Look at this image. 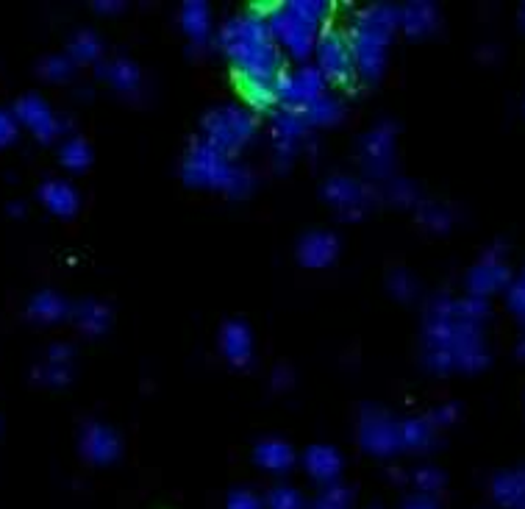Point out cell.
I'll list each match as a JSON object with an SVG mask.
<instances>
[{"label":"cell","mask_w":525,"mask_h":509,"mask_svg":"<svg viewBox=\"0 0 525 509\" xmlns=\"http://www.w3.org/2000/svg\"><path fill=\"white\" fill-rule=\"evenodd\" d=\"M95 12H103V14H117L126 9V4H120V0H111V4H106V0H98V4H92Z\"/></svg>","instance_id":"46"},{"label":"cell","mask_w":525,"mask_h":509,"mask_svg":"<svg viewBox=\"0 0 525 509\" xmlns=\"http://www.w3.org/2000/svg\"><path fill=\"white\" fill-rule=\"evenodd\" d=\"M253 457L261 467L276 470V474H284V470H289L295 465V454H292L289 443H284V440H261L256 446Z\"/></svg>","instance_id":"27"},{"label":"cell","mask_w":525,"mask_h":509,"mask_svg":"<svg viewBox=\"0 0 525 509\" xmlns=\"http://www.w3.org/2000/svg\"><path fill=\"white\" fill-rule=\"evenodd\" d=\"M100 79L108 81L111 90H117L123 95H136L142 90V70L131 59H111L98 67Z\"/></svg>","instance_id":"22"},{"label":"cell","mask_w":525,"mask_h":509,"mask_svg":"<svg viewBox=\"0 0 525 509\" xmlns=\"http://www.w3.org/2000/svg\"><path fill=\"white\" fill-rule=\"evenodd\" d=\"M417 217H420V223L428 226L431 231H447L450 226H454V212L436 201H423L417 206Z\"/></svg>","instance_id":"33"},{"label":"cell","mask_w":525,"mask_h":509,"mask_svg":"<svg viewBox=\"0 0 525 509\" xmlns=\"http://www.w3.org/2000/svg\"><path fill=\"white\" fill-rule=\"evenodd\" d=\"M14 137H17V120L9 112H0V148L14 142Z\"/></svg>","instance_id":"43"},{"label":"cell","mask_w":525,"mask_h":509,"mask_svg":"<svg viewBox=\"0 0 525 509\" xmlns=\"http://www.w3.org/2000/svg\"><path fill=\"white\" fill-rule=\"evenodd\" d=\"M436 429L428 418H406L400 420V443L406 451H428L434 446Z\"/></svg>","instance_id":"25"},{"label":"cell","mask_w":525,"mask_h":509,"mask_svg":"<svg viewBox=\"0 0 525 509\" xmlns=\"http://www.w3.org/2000/svg\"><path fill=\"white\" fill-rule=\"evenodd\" d=\"M387 198L392 201V203H398V206H420L423 203V195H420V190L411 184V181H406V178H395V181H389V187H387Z\"/></svg>","instance_id":"34"},{"label":"cell","mask_w":525,"mask_h":509,"mask_svg":"<svg viewBox=\"0 0 525 509\" xmlns=\"http://www.w3.org/2000/svg\"><path fill=\"white\" fill-rule=\"evenodd\" d=\"M36 379L51 384V387H61L72 379V368L70 362H53V359H45L42 368H36Z\"/></svg>","instance_id":"36"},{"label":"cell","mask_w":525,"mask_h":509,"mask_svg":"<svg viewBox=\"0 0 525 509\" xmlns=\"http://www.w3.org/2000/svg\"><path fill=\"white\" fill-rule=\"evenodd\" d=\"M336 253H340V240L331 231H309L297 242V262L312 270L328 268L336 259Z\"/></svg>","instance_id":"17"},{"label":"cell","mask_w":525,"mask_h":509,"mask_svg":"<svg viewBox=\"0 0 525 509\" xmlns=\"http://www.w3.org/2000/svg\"><path fill=\"white\" fill-rule=\"evenodd\" d=\"M323 198L345 221H359L372 203V193L351 175H331L323 184Z\"/></svg>","instance_id":"12"},{"label":"cell","mask_w":525,"mask_h":509,"mask_svg":"<svg viewBox=\"0 0 525 509\" xmlns=\"http://www.w3.org/2000/svg\"><path fill=\"white\" fill-rule=\"evenodd\" d=\"M520 17H522V25H525V6H522V12H520Z\"/></svg>","instance_id":"52"},{"label":"cell","mask_w":525,"mask_h":509,"mask_svg":"<svg viewBox=\"0 0 525 509\" xmlns=\"http://www.w3.org/2000/svg\"><path fill=\"white\" fill-rule=\"evenodd\" d=\"M220 348H222V356L229 359L231 365H237V368L250 365V359H253V332H250V325L242 323V320H229L220 332Z\"/></svg>","instance_id":"18"},{"label":"cell","mask_w":525,"mask_h":509,"mask_svg":"<svg viewBox=\"0 0 525 509\" xmlns=\"http://www.w3.org/2000/svg\"><path fill=\"white\" fill-rule=\"evenodd\" d=\"M40 201L56 217H72L81 206V198H79V193H75V187L67 184V181H61V178L45 181V184L40 187Z\"/></svg>","instance_id":"21"},{"label":"cell","mask_w":525,"mask_h":509,"mask_svg":"<svg viewBox=\"0 0 525 509\" xmlns=\"http://www.w3.org/2000/svg\"><path fill=\"white\" fill-rule=\"evenodd\" d=\"M428 420L434 423V429H445V426H454L459 420V407L456 404H442L436 410H431Z\"/></svg>","instance_id":"39"},{"label":"cell","mask_w":525,"mask_h":509,"mask_svg":"<svg viewBox=\"0 0 525 509\" xmlns=\"http://www.w3.org/2000/svg\"><path fill=\"white\" fill-rule=\"evenodd\" d=\"M229 506L231 509H258V498L250 495V493H237V495H231Z\"/></svg>","instance_id":"45"},{"label":"cell","mask_w":525,"mask_h":509,"mask_svg":"<svg viewBox=\"0 0 525 509\" xmlns=\"http://www.w3.org/2000/svg\"><path fill=\"white\" fill-rule=\"evenodd\" d=\"M408 509H434V504L426 498H415V501H408Z\"/></svg>","instance_id":"49"},{"label":"cell","mask_w":525,"mask_h":509,"mask_svg":"<svg viewBox=\"0 0 525 509\" xmlns=\"http://www.w3.org/2000/svg\"><path fill=\"white\" fill-rule=\"evenodd\" d=\"M314 67L323 72V79L333 87H340L345 92H353L356 90V61H353V51H351V42L342 31L336 28H325L317 40V48H314Z\"/></svg>","instance_id":"6"},{"label":"cell","mask_w":525,"mask_h":509,"mask_svg":"<svg viewBox=\"0 0 525 509\" xmlns=\"http://www.w3.org/2000/svg\"><path fill=\"white\" fill-rule=\"evenodd\" d=\"M517 356H520V359H525V340H522V343L517 345Z\"/></svg>","instance_id":"51"},{"label":"cell","mask_w":525,"mask_h":509,"mask_svg":"<svg viewBox=\"0 0 525 509\" xmlns=\"http://www.w3.org/2000/svg\"><path fill=\"white\" fill-rule=\"evenodd\" d=\"M237 92L253 115L278 112V79L273 76H237Z\"/></svg>","instance_id":"15"},{"label":"cell","mask_w":525,"mask_h":509,"mask_svg":"<svg viewBox=\"0 0 525 509\" xmlns=\"http://www.w3.org/2000/svg\"><path fill=\"white\" fill-rule=\"evenodd\" d=\"M495 498L506 506L525 509V467L509 470L495 479Z\"/></svg>","instance_id":"29"},{"label":"cell","mask_w":525,"mask_h":509,"mask_svg":"<svg viewBox=\"0 0 525 509\" xmlns=\"http://www.w3.org/2000/svg\"><path fill=\"white\" fill-rule=\"evenodd\" d=\"M70 312H72L70 304L59 293H53V289H42V293H36L28 301V317L36 323H59Z\"/></svg>","instance_id":"23"},{"label":"cell","mask_w":525,"mask_h":509,"mask_svg":"<svg viewBox=\"0 0 525 509\" xmlns=\"http://www.w3.org/2000/svg\"><path fill=\"white\" fill-rule=\"evenodd\" d=\"M256 137H258V118L245 106H237V103L214 106L203 118V139L229 156L242 151Z\"/></svg>","instance_id":"4"},{"label":"cell","mask_w":525,"mask_h":509,"mask_svg":"<svg viewBox=\"0 0 525 509\" xmlns=\"http://www.w3.org/2000/svg\"><path fill=\"white\" fill-rule=\"evenodd\" d=\"M439 25V9L431 0H411V4L400 6V28L408 36H428Z\"/></svg>","instance_id":"20"},{"label":"cell","mask_w":525,"mask_h":509,"mask_svg":"<svg viewBox=\"0 0 525 509\" xmlns=\"http://www.w3.org/2000/svg\"><path fill=\"white\" fill-rule=\"evenodd\" d=\"M395 123L384 120L361 139V167L370 178H389L395 170Z\"/></svg>","instance_id":"11"},{"label":"cell","mask_w":525,"mask_h":509,"mask_svg":"<svg viewBox=\"0 0 525 509\" xmlns=\"http://www.w3.org/2000/svg\"><path fill=\"white\" fill-rule=\"evenodd\" d=\"M509 306H511V312L520 317V320H525V273L511 284V289H509Z\"/></svg>","instance_id":"40"},{"label":"cell","mask_w":525,"mask_h":509,"mask_svg":"<svg viewBox=\"0 0 525 509\" xmlns=\"http://www.w3.org/2000/svg\"><path fill=\"white\" fill-rule=\"evenodd\" d=\"M237 170H239V165H234L229 154L214 148V145L206 139L192 142L183 162H181V178L190 187H201V190L229 193Z\"/></svg>","instance_id":"5"},{"label":"cell","mask_w":525,"mask_h":509,"mask_svg":"<svg viewBox=\"0 0 525 509\" xmlns=\"http://www.w3.org/2000/svg\"><path fill=\"white\" fill-rule=\"evenodd\" d=\"M75 64L67 53H56V56H48L42 64H40V76H45L48 81H67L72 72H75Z\"/></svg>","instance_id":"35"},{"label":"cell","mask_w":525,"mask_h":509,"mask_svg":"<svg viewBox=\"0 0 525 509\" xmlns=\"http://www.w3.org/2000/svg\"><path fill=\"white\" fill-rule=\"evenodd\" d=\"M267 23H270V33H273L276 45L286 51L292 59L306 61L314 53L317 40H320V28L300 20L289 9V4H276V9L267 14Z\"/></svg>","instance_id":"7"},{"label":"cell","mask_w":525,"mask_h":509,"mask_svg":"<svg viewBox=\"0 0 525 509\" xmlns=\"http://www.w3.org/2000/svg\"><path fill=\"white\" fill-rule=\"evenodd\" d=\"M423 359L426 368L434 373H475L486 368L490 351H486L483 343V325H475L462 315L459 298L439 296L428 304L423 329Z\"/></svg>","instance_id":"1"},{"label":"cell","mask_w":525,"mask_h":509,"mask_svg":"<svg viewBox=\"0 0 525 509\" xmlns=\"http://www.w3.org/2000/svg\"><path fill=\"white\" fill-rule=\"evenodd\" d=\"M23 212H25V206H23V203H12V206H9V214H14V217H20Z\"/></svg>","instance_id":"50"},{"label":"cell","mask_w":525,"mask_h":509,"mask_svg":"<svg viewBox=\"0 0 525 509\" xmlns=\"http://www.w3.org/2000/svg\"><path fill=\"white\" fill-rule=\"evenodd\" d=\"M389 293L398 301H415L417 298V278L406 270H395L389 276Z\"/></svg>","instance_id":"37"},{"label":"cell","mask_w":525,"mask_h":509,"mask_svg":"<svg viewBox=\"0 0 525 509\" xmlns=\"http://www.w3.org/2000/svg\"><path fill=\"white\" fill-rule=\"evenodd\" d=\"M48 359H53V362H72V348L70 345H53L48 351Z\"/></svg>","instance_id":"47"},{"label":"cell","mask_w":525,"mask_h":509,"mask_svg":"<svg viewBox=\"0 0 525 509\" xmlns=\"http://www.w3.org/2000/svg\"><path fill=\"white\" fill-rule=\"evenodd\" d=\"M312 126L304 118V112H292V108H278L273 115V154H276V165L284 170L292 165V159L300 154V148L309 142Z\"/></svg>","instance_id":"10"},{"label":"cell","mask_w":525,"mask_h":509,"mask_svg":"<svg viewBox=\"0 0 525 509\" xmlns=\"http://www.w3.org/2000/svg\"><path fill=\"white\" fill-rule=\"evenodd\" d=\"M395 28H400V6L370 4L356 12L348 42L356 61V76L364 84H375L387 67V51Z\"/></svg>","instance_id":"3"},{"label":"cell","mask_w":525,"mask_h":509,"mask_svg":"<svg viewBox=\"0 0 525 509\" xmlns=\"http://www.w3.org/2000/svg\"><path fill=\"white\" fill-rule=\"evenodd\" d=\"M253 187H256L253 173L248 167H239L237 175H234V181H231V187H229V193H225V195L234 198V201H242V198H248L253 193Z\"/></svg>","instance_id":"38"},{"label":"cell","mask_w":525,"mask_h":509,"mask_svg":"<svg viewBox=\"0 0 525 509\" xmlns=\"http://www.w3.org/2000/svg\"><path fill=\"white\" fill-rule=\"evenodd\" d=\"M217 48L237 76H284V56L270 33L267 17L250 9L234 14L217 33Z\"/></svg>","instance_id":"2"},{"label":"cell","mask_w":525,"mask_h":509,"mask_svg":"<svg viewBox=\"0 0 525 509\" xmlns=\"http://www.w3.org/2000/svg\"><path fill=\"white\" fill-rule=\"evenodd\" d=\"M289 9L300 17L306 20L309 25L314 28H323L328 23V17L333 14V4H325V0H289Z\"/></svg>","instance_id":"32"},{"label":"cell","mask_w":525,"mask_h":509,"mask_svg":"<svg viewBox=\"0 0 525 509\" xmlns=\"http://www.w3.org/2000/svg\"><path fill=\"white\" fill-rule=\"evenodd\" d=\"M270 506L273 509H300V495L289 487H278L270 495Z\"/></svg>","instance_id":"41"},{"label":"cell","mask_w":525,"mask_h":509,"mask_svg":"<svg viewBox=\"0 0 525 509\" xmlns=\"http://www.w3.org/2000/svg\"><path fill=\"white\" fill-rule=\"evenodd\" d=\"M359 443L367 454L392 457L403 448L400 443V420L384 410L367 407L359 418Z\"/></svg>","instance_id":"9"},{"label":"cell","mask_w":525,"mask_h":509,"mask_svg":"<svg viewBox=\"0 0 525 509\" xmlns=\"http://www.w3.org/2000/svg\"><path fill=\"white\" fill-rule=\"evenodd\" d=\"M178 23H181V31L190 36V42L203 48L211 36V9L203 0H186L178 12Z\"/></svg>","instance_id":"19"},{"label":"cell","mask_w":525,"mask_h":509,"mask_svg":"<svg viewBox=\"0 0 525 509\" xmlns=\"http://www.w3.org/2000/svg\"><path fill=\"white\" fill-rule=\"evenodd\" d=\"M328 81L314 64H300L295 70H284L278 79V103L281 108H292V112H306V108L325 95Z\"/></svg>","instance_id":"8"},{"label":"cell","mask_w":525,"mask_h":509,"mask_svg":"<svg viewBox=\"0 0 525 509\" xmlns=\"http://www.w3.org/2000/svg\"><path fill=\"white\" fill-rule=\"evenodd\" d=\"M72 317L75 323H79V329L84 335H103L108 329V323H111V309L100 301H81V304H75L72 306Z\"/></svg>","instance_id":"24"},{"label":"cell","mask_w":525,"mask_h":509,"mask_svg":"<svg viewBox=\"0 0 525 509\" xmlns=\"http://www.w3.org/2000/svg\"><path fill=\"white\" fill-rule=\"evenodd\" d=\"M14 115L23 126L33 131L40 142H53L61 134V120L53 115V108L40 95H23L14 103Z\"/></svg>","instance_id":"13"},{"label":"cell","mask_w":525,"mask_h":509,"mask_svg":"<svg viewBox=\"0 0 525 509\" xmlns=\"http://www.w3.org/2000/svg\"><path fill=\"white\" fill-rule=\"evenodd\" d=\"M309 474L320 482H331L342 470V457L328 446H312L304 457Z\"/></svg>","instance_id":"26"},{"label":"cell","mask_w":525,"mask_h":509,"mask_svg":"<svg viewBox=\"0 0 525 509\" xmlns=\"http://www.w3.org/2000/svg\"><path fill=\"white\" fill-rule=\"evenodd\" d=\"M67 56L75 61V64H98L100 56H103V42L95 31H79L70 40V48H67Z\"/></svg>","instance_id":"30"},{"label":"cell","mask_w":525,"mask_h":509,"mask_svg":"<svg viewBox=\"0 0 525 509\" xmlns=\"http://www.w3.org/2000/svg\"><path fill=\"white\" fill-rule=\"evenodd\" d=\"M417 482L426 490H436L442 485V476H439V470H434V467H423V470H417Z\"/></svg>","instance_id":"44"},{"label":"cell","mask_w":525,"mask_h":509,"mask_svg":"<svg viewBox=\"0 0 525 509\" xmlns=\"http://www.w3.org/2000/svg\"><path fill=\"white\" fill-rule=\"evenodd\" d=\"M317 509H348V490H342V487L328 490V493L317 501Z\"/></svg>","instance_id":"42"},{"label":"cell","mask_w":525,"mask_h":509,"mask_svg":"<svg viewBox=\"0 0 525 509\" xmlns=\"http://www.w3.org/2000/svg\"><path fill=\"white\" fill-rule=\"evenodd\" d=\"M120 438L117 431L106 426V423H87L81 431V451L87 459L98 462V465H108L120 457Z\"/></svg>","instance_id":"16"},{"label":"cell","mask_w":525,"mask_h":509,"mask_svg":"<svg viewBox=\"0 0 525 509\" xmlns=\"http://www.w3.org/2000/svg\"><path fill=\"white\" fill-rule=\"evenodd\" d=\"M304 118L309 120V126L312 128H328V126H336L342 118H345V106H342V100L340 98H333V95H323V98H317L306 112H304Z\"/></svg>","instance_id":"28"},{"label":"cell","mask_w":525,"mask_h":509,"mask_svg":"<svg viewBox=\"0 0 525 509\" xmlns=\"http://www.w3.org/2000/svg\"><path fill=\"white\" fill-rule=\"evenodd\" d=\"M509 268L501 259V250H492L490 257H483L470 273H467V293L475 298H490L495 293H501L503 287H509Z\"/></svg>","instance_id":"14"},{"label":"cell","mask_w":525,"mask_h":509,"mask_svg":"<svg viewBox=\"0 0 525 509\" xmlns=\"http://www.w3.org/2000/svg\"><path fill=\"white\" fill-rule=\"evenodd\" d=\"M286 384H292V373H289L286 368H278V371H276V379H273V387L281 390V387H286Z\"/></svg>","instance_id":"48"},{"label":"cell","mask_w":525,"mask_h":509,"mask_svg":"<svg viewBox=\"0 0 525 509\" xmlns=\"http://www.w3.org/2000/svg\"><path fill=\"white\" fill-rule=\"evenodd\" d=\"M59 159L67 170H75V173H81L92 165V148L81 139V137H72L61 145V151H59Z\"/></svg>","instance_id":"31"}]
</instances>
